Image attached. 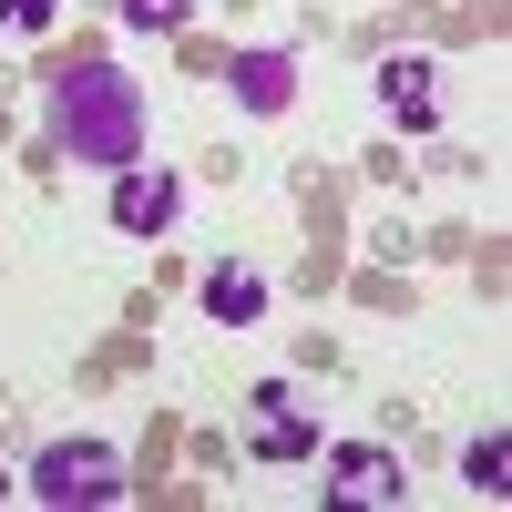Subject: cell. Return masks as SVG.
Returning a JSON list of instances; mask_svg holds the SVG:
<instances>
[{"instance_id": "obj_7", "label": "cell", "mask_w": 512, "mask_h": 512, "mask_svg": "<svg viewBox=\"0 0 512 512\" xmlns=\"http://www.w3.org/2000/svg\"><path fill=\"white\" fill-rule=\"evenodd\" d=\"M216 72L236 82L246 113H287V103H297V62H287V52H236V62H216Z\"/></svg>"}, {"instance_id": "obj_4", "label": "cell", "mask_w": 512, "mask_h": 512, "mask_svg": "<svg viewBox=\"0 0 512 512\" xmlns=\"http://www.w3.org/2000/svg\"><path fill=\"white\" fill-rule=\"evenodd\" d=\"M246 451L256 461H318V410L287 379H256L246 390Z\"/></svg>"}, {"instance_id": "obj_8", "label": "cell", "mask_w": 512, "mask_h": 512, "mask_svg": "<svg viewBox=\"0 0 512 512\" xmlns=\"http://www.w3.org/2000/svg\"><path fill=\"white\" fill-rule=\"evenodd\" d=\"M205 318L216 328H256L267 318V277L256 267H205Z\"/></svg>"}, {"instance_id": "obj_9", "label": "cell", "mask_w": 512, "mask_h": 512, "mask_svg": "<svg viewBox=\"0 0 512 512\" xmlns=\"http://www.w3.org/2000/svg\"><path fill=\"white\" fill-rule=\"evenodd\" d=\"M461 482H472V502H512V441L482 431L472 451H461Z\"/></svg>"}, {"instance_id": "obj_11", "label": "cell", "mask_w": 512, "mask_h": 512, "mask_svg": "<svg viewBox=\"0 0 512 512\" xmlns=\"http://www.w3.org/2000/svg\"><path fill=\"white\" fill-rule=\"evenodd\" d=\"M123 21H134V31H185L195 0H123Z\"/></svg>"}, {"instance_id": "obj_12", "label": "cell", "mask_w": 512, "mask_h": 512, "mask_svg": "<svg viewBox=\"0 0 512 512\" xmlns=\"http://www.w3.org/2000/svg\"><path fill=\"white\" fill-rule=\"evenodd\" d=\"M0 492H11V482H0Z\"/></svg>"}, {"instance_id": "obj_5", "label": "cell", "mask_w": 512, "mask_h": 512, "mask_svg": "<svg viewBox=\"0 0 512 512\" xmlns=\"http://www.w3.org/2000/svg\"><path fill=\"white\" fill-rule=\"evenodd\" d=\"M103 216H113V236H175V216H185V185L164 175V164H113V195H103Z\"/></svg>"}, {"instance_id": "obj_10", "label": "cell", "mask_w": 512, "mask_h": 512, "mask_svg": "<svg viewBox=\"0 0 512 512\" xmlns=\"http://www.w3.org/2000/svg\"><path fill=\"white\" fill-rule=\"evenodd\" d=\"M62 21V0H0V31H21V41H41Z\"/></svg>"}, {"instance_id": "obj_2", "label": "cell", "mask_w": 512, "mask_h": 512, "mask_svg": "<svg viewBox=\"0 0 512 512\" xmlns=\"http://www.w3.org/2000/svg\"><path fill=\"white\" fill-rule=\"evenodd\" d=\"M21 492L52 502V512H103V502L134 492V482H123V451H113V441L72 431V441H41V451H31V482H21Z\"/></svg>"}, {"instance_id": "obj_6", "label": "cell", "mask_w": 512, "mask_h": 512, "mask_svg": "<svg viewBox=\"0 0 512 512\" xmlns=\"http://www.w3.org/2000/svg\"><path fill=\"white\" fill-rule=\"evenodd\" d=\"M379 113H390L400 123V134H431V123H441V82H431V62H379Z\"/></svg>"}, {"instance_id": "obj_3", "label": "cell", "mask_w": 512, "mask_h": 512, "mask_svg": "<svg viewBox=\"0 0 512 512\" xmlns=\"http://www.w3.org/2000/svg\"><path fill=\"white\" fill-rule=\"evenodd\" d=\"M318 492H328L338 512H400V502H410V472H400V451H390V441H338Z\"/></svg>"}, {"instance_id": "obj_1", "label": "cell", "mask_w": 512, "mask_h": 512, "mask_svg": "<svg viewBox=\"0 0 512 512\" xmlns=\"http://www.w3.org/2000/svg\"><path fill=\"white\" fill-rule=\"evenodd\" d=\"M41 144L72 154V164H134L144 154V82L134 72H113V62H62L52 72V93H41Z\"/></svg>"}]
</instances>
